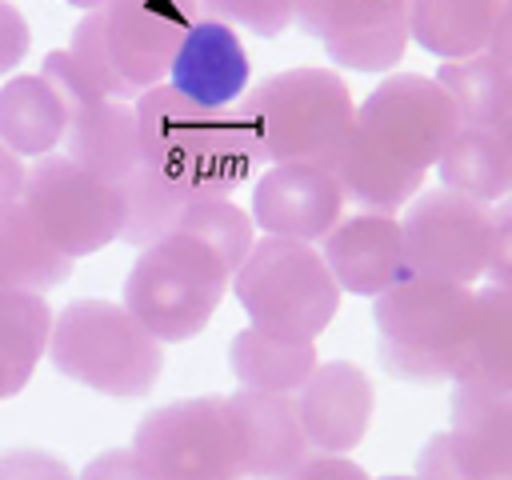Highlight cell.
Returning a JSON list of instances; mask_svg holds the SVG:
<instances>
[{"label": "cell", "instance_id": "7", "mask_svg": "<svg viewBox=\"0 0 512 480\" xmlns=\"http://www.w3.org/2000/svg\"><path fill=\"white\" fill-rule=\"evenodd\" d=\"M152 480H244V452L224 396H188L152 408L132 436Z\"/></svg>", "mask_w": 512, "mask_h": 480}, {"label": "cell", "instance_id": "41", "mask_svg": "<svg viewBox=\"0 0 512 480\" xmlns=\"http://www.w3.org/2000/svg\"><path fill=\"white\" fill-rule=\"evenodd\" d=\"M488 52L512 72V0L504 4V12H500V20H496V32H492V44H488Z\"/></svg>", "mask_w": 512, "mask_h": 480}, {"label": "cell", "instance_id": "33", "mask_svg": "<svg viewBox=\"0 0 512 480\" xmlns=\"http://www.w3.org/2000/svg\"><path fill=\"white\" fill-rule=\"evenodd\" d=\"M40 76H44V84L60 96V104L68 108V120H72L76 112H84V108L108 100V96L92 84V76L76 64V56H72L68 48H52V52L44 56V64H40Z\"/></svg>", "mask_w": 512, "mask_h": 480}, {"label": "cell", "instance_id": "20", "mask_svg": "<svg viewBox=\"0 0 512 480\" xmlns=\"http://www.w3.org/2000/svg\"><path fill=\"white\" fill-rule=\"evenodd\" d=\"M328 172L336 176L344 200H352L360 212H380V216H396L420 188L424 176L388 160L380 148H372L356 128L348 132V140L340 144V152L332 156Z\"/></svg>", "mask_w": 512, "mask_h": 480}, {"label": "cell", "instance_id": "43", "mask_svg": "<svg viewBox=\"0 0 512 480\" xmlns=\"http://www.w3.org/2000/svg\"><path fill=\"white\" fill-rule=\"evenodd\" d=\"M8 396H16V384H12V376H8V368L0 360V400H8Z\"/></svg>", "mask_w": 512, "mask_h": 480}, {"label": "cell", "instance_id": "16", "mask_svg": "<svg viewBox=\"0 0 512 480\" xmlns=\"http://www.w3.org/2000/svg\"><path fill=\"white\" fill-rule=\"evenodd\" d=\"M320 256L340 292L368 296V300H376L380 292H388L396 280L408 276L400 220L380 212L340 216L332 232L320 240Z\"/></svg>", "mask_w": 512, "mask_h": 480}, {"label": "cell", "instance_id": "8", "mask_svg": "<svg viewBox=\"0 0 512 480\" xmlns=\"http://www.w3.org/2000/svg\"><path fill=\"white\" fill-rule=\"evenodd\" d=\"M20 208L32 216L40 236L72 260L92 256L104 244L120 240V224H124L120 188L92 176L64 152L28 164Z\"/></svg>", "mask_w": 512, "mask_h": 480}, {"label": "cell", "instance_id": "45", "mask_svg": "<svg viewBox=\"0 0 512 480\" xmlns=\"http://www.w3.org/2000/svg\"><path fill=\"white\" fill-rule=\"evenodd\" d=\"M380 480H416V476H380Z\"/></svg>", "mask_w": 512, "mask_h": 480}, {"label": "cell", "instance_id": "19", "mask_svg": "<svg viewBox=\"0 0 512 480\" xmlns=\"http://www.w3.org/2000/svg\"><path fill=\"white\" fill-rule=\"evenodd\" d=\"M64 156L76 160L80 168H88L92 176L120 184L124 176H132L144 164L136 108L128 100H100V104L76 112L64 132Z\"/></svg>", "mask_w": 512, "mask_h": 480}, {"label": "cell", "instance_id": "35", "mask_svg": "<svg viewBox=\"0 0 512 480\" xmlns=\"http://www.w3.org/2000/svg\"><path fill=\"white\" fill-rule=\"evenodd\" d=\"M0 480H76L72 468L44 448H8L0 452Z\"/></svg>", "mask_w": 512, "mask_h": 480}, {"label": "cell", "instance_id": "11", "mask_svg": "<svg viewBox=\"0 0 512 480\" xmlns=\"http://www.w3.org/2000/svg\"><path fill=\"white\" fill-rule=\"evenodd\" d=\"M292 12L300 32L352 72H388L408 48V0H292Z\"/></svg>", "mask_w": 512, "mask_h": 480}, {"label": "cell", "instance_id": "18", "mask_svg": "<svg viewBox=\"0 0 512 480\" xmlns=\"http://www.w3.org/2000/svg\"><path fill=\"white\" fill-rule=\"evenodd\" d=\"M448 432L476 480H512V396L456 380Z\"/></svg>", "mask_w": 512, "mask_h": 480}, {"label": "cell", "instance_id": "23", "mask_svg": "<svg viewBox=\"0 0 512 480\" xmlns=\"http://www.w3.org/2000/svg\"><path fill=\"white\" fill-rule=\"evenodd\" d=\"M316 344L312 340H288V336H272L264 328H240L228 344V368L236 376L240 388L252 392H288L296 396V388L312 376L316 368Z\"/></svg>", "mask_w": 512, "mask_h": 480}, {"label": "cell", "instance_id": "10", "mask_svg": "<svg viewBox=\"0 0 512 480\" xmlns=\"http://www.w3.org/2000/svg\"><path fill=\"white\" fill-rule=\"evenodd\" d=\"M352 128L388 160L428 176L448 140L460 132V120L432 76L392 72L356 104Z\"/></svg>", "mask_w": 512, "mask_h": 480}, {"label": "cell", "instance_id": "6", "mask_svg": "<svg viewBox=\"0 0 512 480\" xmlns=\"http://www.w3.org/2000/svg\"><path fill=\"white\" fill-rule=\"evenodd\" d=\"M232 296L248 312L252 328L288 340H312L332 324L340 288L316 244L260 236L232 276Z\"/></svg>", "mask_w": 512, "mask_h": 480}, {"label": "cell", "instance_id": "5", "mask_svg": "<svg viewBox=\"0 0 512 480\" xmlns=\"http://www.w3.org/2000/svg\"><path fill=\"white\" fill-rule=\"evenodd\" d=\"M232 288V272L192 236L172 232L132 260L124 276V308L160 340L184 344L208 328L224 292Z\"/></svg>", "mask_w": 512, "mask_h": 480}, {"label": "cell", "instance_id": "14", "mask_svg": "<svg viewBox=\"0 0 512 480\" xmlns=\"http://www.w3.org/2000/svg\"><path fill=\"white\" fill-rule=\"evenodd\" d=\"M376 392L364 368L352 360H324L312 368V376L296 388V416L308 436V448L348 456L368 424H372Z\"/></svg>", "mask_w": 512, "mask_h": 480}, {"label": "cell", "instance_id": "40", "mask_svg": "<svg viewBox=\"0 0 512 480\" xmlns=\"http://www.w3.org/2000/svg\"><path fill=\"white\" fill-rule=\"evenodd\" d=\"M24 176H28V164L0 140V212L12 208V204H20V196H24Z\"/></svg>", "mask_w": 512, "mask_h": 480}, {"label": "cell", "instance_id": "37", "mask_svg": "<svg viewBox=\"0 0 512 480\" xmlns=\"http://www.w3.org/2000/svg\"><path fill=\"white\" fill-rule=\"evenodd\" d=\"M492 256H488V284L512 288V196L492 204Z\"/></svg>", "mask_w": 512, "mask_h": 480}, {"label": "cell", "instance_id": "32", "mask_svg": "<svg viewBox=\"0 0 512 480\" xmlns=\"http://www.w3.org/2000/svg\"><path fill=\"white\" fill-rule=\"evenodd\" d=\"M200 16L220 20L236 32H252V36H280L296 24L292 0H200Z\"/></svg>", "mask_w": 512, "mask_h": 480}, {"label": "cell", "instance_id": "24", "mask_svg": "<svg viewBox=\"0 0 512 480\" xmlns=\"http://www.w3.org/2000/svg\"><path fill=\"white\" fill-rule=\"evenodd\" d=\"M436 172L440 188L480 204H500L512 196V164L496 128H460L440 152Z\"/></svg>", "mask_w": 512, "mask_h": 480}, {"label": "cell", "instance_id": "38", "mask_svg": "<svg viewBox=\"0 0 512 480\" xmlns=\"http://www.w3.org/2000/svg\"><path fill=\"white\" fill-rule=\"evenodd\" d=\"M32 48V28L24 20V12L12 0H0V76L16 72V64H24Z\"/></svg>", "mask_w": 512, "mask_h": 480}, {"label": "cell", "instance_id": "9", "mask_svg": "<svg viewBox=\"0 0 512 480\" xmlns=\"http://www.w3.org/2000/svg\"><path fill=\"white\" fill-rule=\"evenodd\" d=\"M492 224V204L448 188H420L400 216L408 272L472 288L488 272Z\"/></svg>", "mask_w": 512, "mask_h": 480}, {"label": "cell", "instance_id": "15", "mask_svg": "<svg viewBox=\"0 0 512 480\" xmlns=\"http://www.w3.org/2000/svg\"><path fill=\"white\" fill-rule=\"evenodd\" d=\"M248 80H252V60L240 32L200 16L184 32L164 84L196 108H232L244 100Z\"/></svg>", "mask_w": 512, "mask_h": 480}, {"label": "cell", "instance_id": "36", "mask_svg": "<svg viewBox=\"0 0 512 480\" xmlns=\"http://www.w3.org/2000/svg\"><path fill=\"white\" fill-rule=\"evenodd\" d=\"M272 480H372L352 456H336V452H316L308 448L292 468H284Z\"/></svg>", "mask_w": 512, "mask_h": 480}, {"label": "cell", "instance_id": "26", "mask_svg": "<svg viewBox=\"0 0 512 480\" xmlns=\"http://www.w3.org/2000/svg\"><path fill=\"white\" fill-rule=\"evenodd\" d=\"M72 256L52 248L32 216L12 204L0 212V292H48L72 276Z\"/></svg>", "mask_w": 512, "mask_h": 480}, {"label": "cell", "instance_id": "39", "mask_svg": "<svg viewBox=\"0 0 512 480\" xmlns=\"http://www.w3.org/2000/svg\"><path fill=\"white\" fill-rule=\"evenodd\" d=\"M76 480H152V476L132 448H104L80 468Z\"/></svg>", "mask_w": 512, "mask_h": 480}, {"label": "cell", "instance_id": "27", "mask_svg": "<svg viewBox=\"0 0 512 480\" xmlns=\"http://www.w3.org/2000/svg\"><path fill=\"white\" fill-rule=\"evenodd\" d=\"M456 380L512 396V288L488 284L476 292V324Z\"/></svg>", "mask_w": 512, "mask_h": 480}, {"label": "cell", "instance_id": "21", "mask_svg": "<svg viewBox=\"0 0 512 480\" xmlns=\"http://www.w3.org/2000/svg\"><path fill=\"white\" fill-rule=\"evenodd\" d=\"M508 0H408V40L440 60L488 52Z\"/></svg>", "mask_w": 512, "mask_h": 480}, {"label": "cell", "instance_id": "28", "mask_svg": "<svg viewBox=\"0 0 512 480\" xmlns=\"http://www.w3.org/2000/svg\"><path fill=\"white\" fill-rule=\"evenodd\" d=\"M116 188H120V200H124L120 240L132 244V248H148V244L172 236L176 224H180V216L188 212V204H196L184 188H176L172 180H164L152 164H140Z\"/></svg>", "mask_w": 512, "mask_h": 480}, {"label": "cell", "instance_id": "34", "mask_svg": "<svg viewBox=\"0 0 512 480\" xmlns=\"http://www.w3.org/2000/svg\"><path fill=\"white\" fill-rule=\"evenodd\" d=\"M416 480H476L452 444V432H432L416 456Z\"/></svg>", "mask_w": 512, "mask_h": 480}, {"label": "cell", "instance_id": "13", "mask_svg": "<svg viewBox=\"0 0 512 480\" xmlns=\"http://www.w3.org/2000/svg\"><path fill=\"white\" fill-rule=\"evenodd\" d=\"M248 216L264 236L316 244L344 216V192L320 164H268L252 184Z\"/></svg>", "mask_w": 512, "mask_h": 480}, {"label": "cell", "instance_id": "29", "mask_svg": "<svg viewBox=\"0 0 512 480\" xmlns=\"http://www.w3.org/2000/svg\"><path fill=\"white\" fill-rule=\"evenodd\" d=\"M52 304L40 292H0V360L16 384V392L32 380L40 356H48L52 340Z\"/></svg>", "mask_w": 512, "mask_h": 480}, {"label": "cell", "instance_id": "1", "mask_svg": "<svg viewBox=\"0 0 512 480\" xmlns=\"http://www.w3.org/2000/svg\"><path fill=\"white\" fill-rule=\"evenodd\" d=\"M132 108L144 164H152L192 200H228L264 164L240 104L196 108L168 84H152L132 100Z\"/></svg>", "mask_w": 512, "mask_h": 480}, {"label": "cell", "instance_id": "17", "mask_svg": "<svg viewBox=\"0 0 512 480\" xmlns=\"http://www.w3.org/2000/svg\"><path fill=\"white\" fill-rule=\"evenodd\" d=\"M224 400H228L236 432H240L244 480H272L308 452V436L296 416V396L236 388Z\"/></svg>", "mask_w": 512, "mask_h": 480}, {"label": "cell", "instance_id": "12", "mask_svg": "<svg viewBox=\"0 0 512 480\" xmlns=\"http://www.w3.org/2000/svg\"><path fill=\"white\" fill-rule=\"evenodd\" d=\"M100 12L116 72L144 92L168 80L184 32L200 20V0H112Z\"/></svg>", "mask_w": 512, "mask_h": 480}, {"label": "cell", "instance_id": "22", "mask_svg": "<svg viewBox=\"0 0 512 480\" xmlns=\"http://www.w3.org/2000/svg\"><path fill=\"white\" fill-rule=\"evenodd\" d=\"M68 132V108L40 72H20L0 84V140L20 160L52 156Z\"/></svg>", "mask_w": 512, "mask_h": 480}, {"label": "cell", "instance_id": "4", "mask_svg": "<svg viewBox=\"0 0 512 480\" xmlns=\"http://www.w3.org/2000/svg\"><path fill=\"white\" fill-rule=\"evenodd\" d=\"M48 356L60 376L100 396H148L164 372V344L116 300H72L52 316Z\"/></svg>", "mask_w": 512, "mask_h": 480}, {"label": "cell", "instance_id": "3", "mask_svg": "<svg viewBox=\"0 0 512 480\" xmlns=\"http://www.w3.org/2000/svg\"><path fill=\"white\" fill-rule=\"evenodd\" d=\"M264 164L328 168L352 132L356 100L336 68L300 64L264 76L240 100Z\"/></svg>", "mask_w": 512, "mask_h": 480}, {"label": "cell", "instance_id": "31", "mask_svg": "<svg viewBox=\"0 0 512 480\" xmlns=\"http://www.w3.org/2000/svg\"><path fill=\"white\" fill-rule=\"evenodd\" d=\"M68 52L76 56V64L92 76V84L108 96V100H136L140 92L116 72V64H112V52H108V36H104V12H84L80 16V24L72 28V44H68Z\"/></svg>", "mask_w": 512, "mask_h": 480}, {"label": "cell", "instance_id": "25", "mask_svg": "<svg viewBox=\"0 0 512 480\" xmlns=\"http://www.w3.org/2000/svg\"><path fill=\"white\" fill-rule=\"evenodd\" d=\"M432 80L452 100L460 128H500L512 116V72L492 52L444 60Z\"/></svg>", "mask_w": 512, "mask_h": 480}, {"label": "cell", "instance_id": "42", "mask_svg": "<svg viewBox=\"0 0 512 480\" xmlns=\"http://www.w3.org/2000/svg\"><path fill=\"white\" fill-rule=\"evenodd\" d=\"M68 8H76V12H100V8H108L112 0H64Z\"/></svg>", "mask_w": 512, "mask_h": 480}, {"label": "cell", "instance_id": "2", "mask_svg": "<svg viewBox=\"0 0 512 480\" xmlns=\"http://www.w3.org/2000/svg\"><path fill=\"white\" fill-rule=\"evenodd\" d=\"M376 360L404 384H456L476 324V292L428 276H404L372 300Z\"/></svg>", "mask_w": 512, "mask_h": 480}, {"label": "cell", "instance_id": "44", "mask_svg": "<svg viewBox=\"0 0 512 480\" xmlns=\"http://www.w3.org/2000/svg\"><path fill=\"white\" fill-rule=\"evenodd\" d=\"M496 132H500V140H504V152H508V164H512V116H508V120H504Z\"/></svg>", "mask_w": 512, "mask_h": 480}, {"label": "cell", "instance_id": "30", "mask_svg": "<svg viewBox=\"0 0 512 480\" xmlns=\"http://www.w3.org/2000/svg\"><path fill=\"white\" fill-rule=\"evenodd\" d=\"M176 232H184L196 244H204L232 276H236V268L244 264V256L256 244V224L240 204H232V196L228 200H196V204H188V212L180 216Z\"/></svg>", "mask_w": 512, "mask_h": 480}]
</instances>
